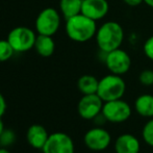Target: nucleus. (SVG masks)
<instances>
[{
	"label": "nucleus",
	"instance_id": "nucleus-1",
	"mask_svg": "<svg viewBox=\"0 0 153 153\" xmlns=\"http://www.w3.org/2000/svg\"><path fill=\"white\" fill-rule=\"evenodd\" d=\"M66 33L69 39L77 43H85L96 36V21L83 14H78L66 20Z\"/></svg>",
	"mask_w": 153,
	"mask_h": 153
},
{
	"label": "nucleus",
	"instance_id": "nucleus-2",
	"mask_svg": "<svg viewBox=\"0 0 153 153\" xmlns=\"http://www.w3.org/2000/svg\"><path fill=\"white\" fill-rule=\"evenodd\" d=\"M95 38L99 50L107 53L121 47L124 40V30L118 22L108 21L97 29Z\"/></svg>",
	"mask_w": 153,
	"mask_h": 153
},
{
	"label": "nucleus",
	"instance_id": "nucleus-3",
	"mask_svg": "<svg viewBox=\"0 0 153 153\" xmlns=\"http://www.w3.org/2000/svg\"><path fill=\"white\" fill-rule=\"evenodd\" d=\"M125 91H126V83L121 75L111 73L99 80L97 95L102 99L103 102H107V101L122 99Z\"/></svg>",
	"mask_w": 153,
	"mask_h": 153
},
{
	"label": "nucleus",
	"instance_id": "nucleus-4",
	"mask_svg": "<svg viewBox=\"0 0 153 153\" xmlns=\"http://www.w3.org/2000/svg\"><path fill=\"white\" fill-rule=\"evenodd\" d=\"M36 34L26 26H17L10 31L6 40L10 42L15 52H26L34 47Z\"/></svg>",
	"mask_w": 153,
	"mask_h": 153
},
{
	"label": "nucleus",
	"instance_id": "nucleus-5",
	"mask_svg": "<svg viewBox=\"0 0 153 153\" xmlns=\"http://www.w3.org/2000/svg\"><path fill=\"white\" fill-rule=\"evenodd\" d=\"M34 26L39 34L52 36L61 26V15L53 7L44 8L36 17Z\"/></svg>",
	"mask_w": 153,
	"mask_h": 153
},
{
	"label": "nucleus",
	"instance_id": "nucleus-6",
	"mask_svg": "<svg viewBox=\"0 0 153 153\" xmlns=\"http://www.w3.org/2000/svg\"><path fill=\"white\" fill-rule=\"evenodd\" d=\"M131 113L130 105L122 99L104 102L102 107V115L106 121L115 124L127 121L130 118Z\"/></svg>",
	"mask_w": 153,
	"mask_h": 153
},
{
	"label": "nucleus",
	"instance_id": "nucleus-7",
	"mask_svg": "<svg viewBox=\"0 0 153 153\" xmlns=\"http://www.w3.org/2000/svg\"><path fill=\"white\" fill-rule=\"evenodd\" d=\"M104 62L107 70L116 75L126 74L131 67L130 56L121 48L105 53Z\"/></svg>",
	"mask_w": 153,
	"mask_h": 153
},
{
	"label": "nucleus",
	"instance_id": "nucleus-8",
	"mask_svg": "<svg viewBox=\"0 0 153 153\" xmlns=\"http://www.w3.org/2000/svg\"><path fill=\"white\" fill-rule=\"evenodd\" d=\"M42 151L44 153H75L74 142L65 132L51 133Z\"/></svg>",
	"mask_w": 153,
	"mask_h": 153
},
{
	"label": "nucleus",
	"instance_id": "nucleus-9",
	"mask_svg": "<svg viewBox=\"0 0 153 153\" xmlns=\"http://www.w3.org/2000/svg\"><path fill=\"white\" fill-rule=\"evenodd\" d=\"M85 145L92 151H103L107 149L111 143V135L102 127H94L85 132L83 137Z\"/></svg>",
	"mask_w": 153,
	"mask_h": 153
},
{
	"label": "nucleus",
	"instance_id": "nucleus-10",
	"mask_svg": "<svg viewBox=\"0 0 153 153\" xmlns=\"http://www.w3.org/2000/svg\"><path fill=\"white\" fill-rule=\"evenodd\" d=\"M103 100L97 94L83 95L77 104V111L85 120H94L102 113Z\"/></svg>",
	"mask_w": 153,
	"mask_h": 153
},
{
	"label": "nucleus",
	"instance_id": "nucleus-11",
	"mask_svg": "<svg viewBox=\"0 0 153 153\" xmlns=\"http://www.w3.org/2000/svg\"><path fill=\"white\" fill-rule=\"evenodd\" d=\"M108 2L106 0H82L81 14L94 21L104 18L108 13Z\"/></svg>",
	"mask_w": 153,
	"mask_h": 153
},
{
	"label": "nucleus",
	"instance_id": "nucleus-12",
	"mask_svg": "<svg viewBox=\"0 0 153 153\" xmlns=\"http://www.w3.org/2000/svg\"><path fill=\"white\" fill-rule=\"evenodd\" d=\"M116 153H139L141 150V143L139 139L130 133H123L115 141Z\"/></svg>",
	"mask_w": 153,
	"mask_h": 153
},
{
	"label": "nucleus",
	"instance_id": "nucleus-13",
	"mask_svg": "<svg viewBox=\"0 0 153 153\" xmlns=\"http://www.w3.org/2000/svg\"><path fill=\"white\" fill-rule=\"evenodd\" d=\"M49 137V133L44 126L40 124H33L26 132V140L33 149L42 150Z\"/></svg>",
	"mask_w": 153,
	"mask_h": 153
},
{
	"label": "nucleus",
	"instance_id": "nucleus-14",
	"mask_svg": "<svg viewBox=\"0 0 153 153\" xmlns=\"http://www.w3.org/2000/svg\"><path fill=\"white\" fill-rule=\"evenodd\" d=\"M34 49L36 53L43 57H49L53 54L55 50V43L51 36H45V34H39L36 36V43H34Z\"/></svg>",
	"mask_w": 153,
	"mask_h": 153
},
{
	"label": "nucleus",
	"instance_id": "nucleus-15",
	"mask_svg": "<svg viewBox=\"0 0 153 153\" xmlns=\"http://www.w3.org/2000/svg\"><path fill=\"white\" fill-rule=\"evenodd\" d=\"M134 107L141 117L153 118V95H140L134 101Z\"/></svg>",
	"mask_w": 153,
	"mask_h": 153
},
{
	"label": "nucleus",
	"instance_id": "nucleus-16",
	"mask_svg": "<svg viewBox=\"0 0 153 153\" xmlns=\"http://www.w3.org/2000/svg\"><path fill=\"white\" fill-rule=\"evenodd\" d=\"M99 80L93 75H82L77 81V88L82 95L97 94Z\"/></svg>",
	"mask_w": 153,
	"mask_h": 153
},
{
	"label": "nucleus",
	"instance_id": "nucleus-17",
	"mask_svg": "<svg viewBox=\"0 0 153 153\" xmlns=\"http://www.w3.org/2000/svg\"><path fill=\"white\" fill-rule=\"evenodd\" d=\"M82 0H59V10L66 20L80 14Z\"/></svg>",
	"mask_w": 153,
	"mask_h": 153
},
{
	"label": "nucleus",
	"instance_id": "nucleus-18",
	"mask_svg": "<svg viewBox=\"0 0 153 153\" xmlns=\"http://www.w3.org/2000/svg\"><path fill=\"white\" fill-rule=\"evenodd\" d=\"M15 50L7 40H0V62H6L14 55Z\"/></svg>",
	"mask_w": 153,
	"mask_h": 153
},
{
	"label": "nucleus",
	"instance_id": "nucleus-19",
	"mask_svg": "<svg viewBox=\"0 0 153 153\" xmlns=\"http://www.w3.org/2000/svg\"><path fill=\"white\" fill-rule=\"evenodd\" d=\"M142 137L147 145L153 147V118L149 120L143 127Z\"/></svg>",
	"mask_w": 153,
	"mask_h": 153
},
{
	"label": "nucleus",
	"instance_id": "nucleus-20",
	"mask_svg": "<svg viewBox=\"0 0 153 153\" xmlns=\"http://www.w3.org/2000/svg\"><path fill=\"white\" fill-rule=\"evenodd\" d=\"M15 141H16V134L14 131L12 129H4L1 137H0V146L6 148L13 145Z\"/></svg>",
	"mask_w": 153,
	"mask_h": 153
},
{
	"label": "nucleus",
	"instance_id": "nucleus-21",
	"mask_svg": "<svg viewBox=\"0 0 153 153\" xmlns=\"http://www.w3.org/2000/svg\"><path fill=\"white\" fill-rule=\"evenodd\" d=\"M139 81L141 85L145 87H150L153 85V71L152 70H143L139 75Z\"/></svg>",
	"mask_w": 153,
	"mask_h": 153
},
{
	"label": "nucleus",
	"instance_id": "nucleus-22",
	"mask_svg": "<svg viewBox=\"0 0 153 153\" xmlns=\"http://www.w3.org/2000/svg\"><path fill=\"white\" fill-rule=\"evenodd\" d=\"M143 50L146 56H147L150 61H153V36L148 38L147 40H146V42L144 43Z\"/></svg>",
	"mask_w": 153,
	"mask_h": 153
},
{
	"label": "nucleus",
	"instance_id": "nucleus-23",
	"mask_svg": "<svg viewBox=\"0 0 153 153\" xmlns=\"http://www.w3.org/2000/svg\"><path fill=\"white\" fill-rule=\"evenodd\" d=\"M6 111V101L5 98L3 97V95L0 93V118H2V116L4 115Z\"/></svg>",
	"mask_w": 153,
	"mask_h": 153
},
{
	"label": "nucleus",
	"instance_id": "nucleus-24",
	"mask_svg": "<svg viewBox=\"0 0 153 153\" xmlns=\"http://www.w3.org/2000/svg\"><path fill=\"white\" fill-rule=\"evenodd\" d=\"M125 4L129 6H137L144 2V0H123Z\"/></svg>",
	"mask_w": 153,
	"mask_h": 153
},
{
	"label": "nucleus",
	"instance_id": "nucleus-25",
	"mask_svg": "<svg viewBox=\"0 0 153 153\" xmlns=\"http://www.w3.org/2000/svg\"><path fill=\"white\" fill-rule=\"evenodd\" d=\"M4 129H5V127H4V123L1 120V118H0V137H1V134L4 131Z\"/></svg>",
	"mask_w": 153,
	"mask_h": 153
},
{
	"label": "nucleus",
	"instance_id": "nucleus-26",
	"mask_svg": "<svg viewBox=\"0 0 153 153\" xmlns=\"http://www.w3.org/2000/svg\"><path fill=\"white\" fill-rule=\"evenodd\" d=\"M144 2H145L148 6H150V7L153 8V0H144Z\"/></svg>",
	"mask_w": 153,
	"mask_h": 153
},
{
	"label": "nucleus",
	"instance_id": "nucleus-27",
	"mask_svg": "<svg viewBox=\"0 0 153 153\" xmlns=\"http://www.w3.org/2000/svg\"><path fill=\"white\" fill-rule=\"evenodd\" d=\"M0 153H10V151H8L6 148H4V147H1L0 148Z\"/></svg>",
	"mask_w": 153,
	"mask_h": 153
},
{
	"label": "nucleus",
	"instance_id": "nucleus-28",
	"mask_svg": "<svg viewBox=\"0 0 153 153\" xmlns=\"http://www.w3.org/2000/svg\"><path fill=\"white\" fill-rule=\"evenodd\" d=\"M34 153H44V152L42 151V152H34Z\"/></svg>",
	"mask_w": 153,
	"mask_h": 153
}]
</instances>
